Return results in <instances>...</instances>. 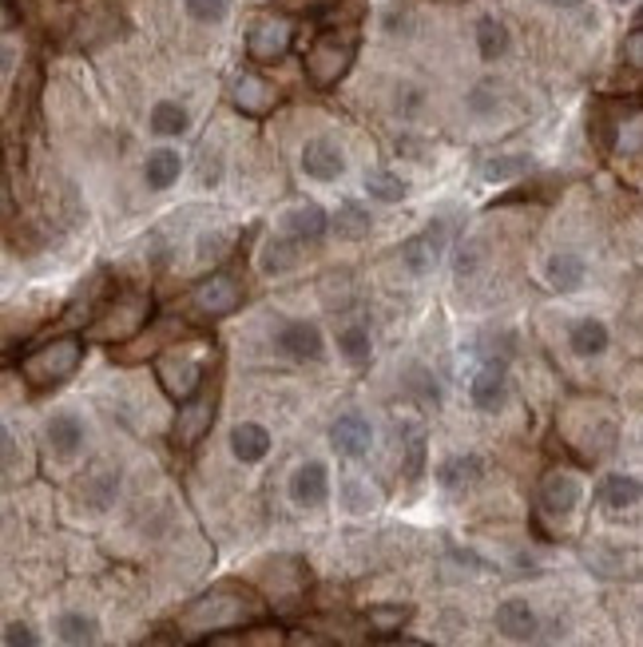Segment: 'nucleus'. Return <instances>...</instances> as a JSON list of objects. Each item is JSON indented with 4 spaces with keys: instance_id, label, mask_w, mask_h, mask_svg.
<instances>
[{
    "instance_id": "nucleus-28",
    "label": "nucleus",
    "mask_w": 643,
    "mask_h": 647,
    "mask_svg": "<svg viewBox=\"0 0 643 647\" xmlns=\"http://www.w3.org/2000/svg\"><path fill=\"white\" fill-rule=\"evenodd\" d=\"M508 48H513L508 24L496 21V16H481L477 21V52H481V60H501Z\"/></svg>"
},
{
    "instance_id": "nucleus-21",
    "label": "nucleus",
    "mask_w": 643,
    "mask_h": 647,
    "mask_svg": "<svg viewBox=\"0 0 643 647\" xmlns=\"http://www.w3.org/2000/svg\"><path fill=\"white\" fill-rule=\"evenodd\" d=\"M45 437L56 457H76L84 449V421L76 414H56L45 426Z\"/></svg>"
},
{
    "instance_id": "nucleus-41",
    "label": "nucleus",
    "mask_w": 643,
    "mask_h": 647,
    "mask_svg": "<svg viewBox=\"0 0 643 647\" xmlns=\"http://www.w3.org/2000/svg\"><path fill=\"white\" fill-rule=\"evenodd\" d=\"M199 175H203V183H218V148L215 143H203V151H199Z\"/></svg>"
},
{
    "instance_id": "nucleus-16",
    "label": "nucleus",
    "mask_w": 643,
    "mask_h": 647,
    "mask_svg": "<svg viewBox=\"0 0 643 647\" xmlns=\"http://www.w3.org/2000/svg\"><path fill=\"white\" fill-rule=\"evenodd\" d=\"M469 393H472V405H477V409H484V414H496V409L505 405V397H508L505 366H501V361H484L481 370H477V378H472Z\"/></svg>"
},
{
    "instance_id": "nucleus-36",
    "label": "nucleus",
    "mask_w": 643,
    "mask_h": 647,
    "mask_svg": "<svg viewBox=\"0 0 643 647\" xmlns=\"http://www.w3.org/2000/svg\"><path fill=\"white\" fill-rule=\"evenodd\" d=\"M369 227H374V219H369V211H362L357 203H345V207L338 211V219H333V231L342 234V239H362V234H369Z\"/></svg>"
},
{
    "instance_id": "nucleus-6",
    "label": "nucleus",
    "mask_w": 643,
    "mask_h": 647,
    "mask_svg": "<svg viewBox=\"0 0 643 647\" xmlns=\"http://www.w3.org/2000/svg\"><path fill=\"white\" fill-rule=\"evenodd\" d=\"M290 40H294V24L290 16H259L247 33V52L259 64H275L290 52Z\"/></svg>"
},
{
    "instance_id": "nucleus-1",
    "label": "nucleus",
    "mask_w": 643,
    "mask_h": 647,
    "mask_svg": "<svg viewBox=\"0 0 643 647\" xmlns=\"http://www.w3.org/2000/svg\"><path fill=\"white\" fill-rule=\"evenodd\" d=\"M266 616V600L247 584H215L179 612V636H223L235 627H251Z\"/></svg>"
},
{
    "instance_id": "nucleus-39",
    "label": "nucleus",
    "mask_w": 643,
    "mask_h": 647,
    "mask_svg": "<svg viewBox=\"0 0 643 647\" xmlns=\"http://www.w3.org/2000/svg\"><path fill=\"white\" fill-rule=\"evenodd\" d=\"M4 647H40V639L28 624L12 620V624H4Z\"/></svg>"
},
{
    "instance_id": "nucleus-33",
    "label": "nucleus",
    "mask_w": 643,
    "mask_h": 647,
    "mask_svg": "<svg viewBox=\"0 0 643 647\" xmlns=\"http://www.w3.org/2000/svg\"><path fill=\"white\" fill-rule=\"evenodd\" d=\"M366 191L369 199H381V203H398V199H405V179L402 175L386 172V167H378V172H366Z\"/></svg>"
},
{
    "instance_id": "nucleus-9",
    "label": "nucleus",
    "mask_w": 643,
    "mask_h": 647,
    "mask_svg": "<svg viewBox=\"0 0 643 647\" xmlns=\"http://www.w3.org/2000/svg\"><path fill=\"white\" fill-rule=\"evenodd\" d=\"M242 299V287L235 275H211L203 278L196 290H191V306H196L203 318H227Z\"/></svg>"
},
{
    "instance_id": "nucleus-43",
    "label": "nucleus",
    "mask_w": 643,
    "mask_h": 647,
    "mask_svg": "<svg viewBox=\"0 0 643 647\" xmlns=\"http://www.w3.org/2000/svg\"><path fill=\"white\" fill-rule=\"evenodd\" d=\"M386 33L390 36H409L414 33V16L405 9H390L386 12Z\"/></svg>"
},
{
    "instance_id": "nucleus-5",
    "label": "nucleus",
    "mask_w": 643,
    "mask_h": 647,
    "mask_svg": "<svg viewBox=\"0 0 643 647\" xmlns=\"http://www.w3.org/2000/svg\"><path fill=\"white\" fill-rule=\"evenodd\" d=\"M155 378H160V390L167 393V397H175V402L184 405L203 390V361H199L196 354L172 350V354H163V358L155 361Z\"/></svg>"
},
{
    "instance_id": "nucleus-7",
    "label": "nucleus",
    "mask_w": 643,
    "mask_h": 647,
    "mask_svg": "<svg viewBox=\"0 0 643 647\" xmlns=\"http://www.w3.org/2000/svg\"><path fill=\"white\" fill-rule=\"evenodd\" d=\"M449 234H453V223L449 219H433L421 234H414L402 251V263L409 275H429L437 266V258L445 255L449 246Z\"/></svg>"
},
{
    "instance_id": "nucleus-15",
    "label": "nucleus",
    "mask_w": 643,
    "mask_h": 647,
    "mask_svg": "<svg viewBox=\"0 0 643 647\" xmlns=\"http://www.w3.org/2000/svg\"><path fill=\"white\" fill-rule=\"evenodd\" d=\"M330 445L342 457H366L369 445H374V429L362 414H342L330 426Z\"/></svg>"
},
{
    "instance_id": "nucleus-44",
    "label": "nucleus",
    "mask_w": 643,
    "mask_h": 647,
    "mask_svg": "<svg viewBox=\"0 0 643 647\" xmlns=\"http://www.w3.org/2000/svg\"><path fill=\"white\" fill-rule=\"evenodd\" d=\"M477 258H481V251H477V243L461 246V255H457V275H472V270H477Z\"/></svg>"
},
{
    "instance_id": "nucleus-26",
    "label": "nucleus",
    "mask_w": 643,
    "mask_h": 647,
    "mask_svg": "<svg viewBox=\"0 0 643 647\" xmlns=\"http://www.w3.org/2000/svg\"><path fill=\"white\" fill-rule=\"evenodd\" d=\"M56 636L64 647H96L100 644V627H96L92 616L64 612V616H56Z\"/></svg>"
},
{
    "instance_id": "nucleus-3",
    "label": "nucleus",
    "mask_w": 643,
    "mask_h": 647,
    "mask_svg": "<svg viewBox=\"0 0 643 647\" xmlns=\"http://www.w3.org/2000/svg\"><path fill=\"white\" fill-rule=\"evenodd\" d=\"M148 322H151L148 294H119V299L108 302L104 314L88 326V338H96V342H131L136 334H143Z\"/></svg>"
},
{
    "instance_id": "nucleus-23",
    "label": "nucleus",
    "mask_w": 643,
    "mask_h": 647,
    "mask_svg": "<svg viewBox=\"0 0 643 647\" xmlns=\"http://www.w3.org/2000/svg\"><path fill=\"white\" fill-rule=\"evenodd\" d=\"M481 473H484V465H481V457H445V461L437 465V485L441 489H469V485H477L481 481Z\"/></svg>"
},
{
    "instance_id": "nucleus-42",
    "label": "nucleus",
    "mask_w": 643,
    "mask_h": 647,
    "mask_svg": "<svg viewBox=\"0 0 643 647\" xmlns=\"http://www.w3.org/2000/svg\"><path fill=\"white\" fill-rule=\"evenodd\" d=\"M623 60H628V68L643 72V28L628 33V40H623Z\"/></svg>"
},
{
    "instance_id": "nucleus-25",
    "label": "nucleus",
    "mask_w": 643,
    "mask_h": 647,
    "mask_svg": "<svg viewBox=\"0 0 643 647\" xmlns=\"http://www.w3.org/2000/svg\"><path fill=\"white\" fill-rule=\"evenodd\" d=\"M179 172H184V160L172 148H155L148 155V163H143V179H148L151 191H167L179 179Z\"/></svg>"
},
{
    "instance_id": "nucleus-29",
    "label": "nucleus",
    "mask_w": 643,
    "mask_h": 647,
    "mask_svg": "<svg viewBox=\"0 0 643 647\" xmlns=\"http://www.w3.org/2000/svg\"><path fill=\"white\" fill-rule=\"evenodd\" d=\"M187 124H191V116H187V107L179 100H160V104L151 107V131L160 139L184 136Z\"/></svg>"
},
{
    "instance_id": "nucleus-49",
    "label": "nucleus",
    "mask_w": 643,
    "mask_h": 647,
    "mask_svg": "<svg viewBox=\"0 0 643 647\" xmlns=\"http://www.w3.org/2000/svg\"><path fill=\"white\" fill-rule=\"evenodd\" d=\"M203 647H230V644H223V639H211V644H203Z\"/></svg>"
},
{
    "instance_id": "nucleus-19",
    "label": "nucleus",
    "mask_w": 643,
    "mask_h": 647,
    "mask_svg": "<svg viewBox=\"0 0 643 647\" xmlns=\"http://www.w3.org/2000/svg\"><path fill=\"white\" fill-rule=\"evenodd\" d=\"M230 453H235L242 465L263 461L266 453H270V433H266L259 421H239V426L230 429Z\"/></svg>"
},
{
    "instance_id": "nucleus-37",
    "label": "nucleus",
    "mask_w": 643,
    "mask_h": 647,
    "mask_svg": "<svg viewBox=\"0 0 643 647\" xmlns=\"http://www.w3.org/2000/svg\"><path fill=\"white\" fill-rule=\"evenodd\" d=\"M184 9H187V16H191V21L218 24V21H227L230 0H184Z\"/></svg>"
},
{
    "instance_id": "nucleus-22",
    "label": "nucleus",
    "mask_w": 643,
    "mask_h": 647,
    "mask_svg": "<svg viewBox=\"0 0 643 647\" xmlns=\"http://www.w3.org/2000/svg\"><path fill=\"white\" fill-rule=\"evenodd\" d=\"M544 275H549V287L552 290L568 294V290L584 287L588 266H584V258L576 255V251H556V255L549 258V266H544Z\"/></svg>"
},
{
    "instance_id": "nucleus-18",
    "label": "nucleus",
    "mask_w": 643,
    "mask_h": 647,
    "mask_svg": "<svg viewBox=\"0 0 643 647\" xmlns=\"http://www.w3.org/2000/svg\"><path fill=\"white\" fill-rule=\"evenodd\" d=\"M537 612H532L525 600H505L501 608H496V632L505 639H517V644H525V639L537 636Z\"/></svg>"
},
{
    "instance_id": "nucleus-4",
    "label": "nucleus",
    "mask_w": 643,
    "mask_h": 647,
    "mask_svg": "<svg viewBox=\"0 0 643 647\" xmlns=\"http://www.w3.org/2000/svg\"><path fill=\"white\" fill-rule=\"evenodd\" d=\"M354 64V33H322L306 52V76L314 88H330Z\"/></svg>"
},
{
    "instance_id": "nucleus-47",
    "label": "nucleus",
    "mask_w": 643,
    "mask_h": 647,
    "mask_svg": "<svg viewBox=\"0 0 643 647\" xmlns=\"http://www.w3.org/2000/svg\"><path fill=\"white\" fill-rule=\"evenodd\" d=\"M549 4H556V9H564V12H576V9H584V0H549Z\"/></svg>"
},
{
    "instance_id": "nucleus-32",
    "label": "nucleus",
    "mask_w": 643,
    "mask_h": 647,
    "mask_svg": "<svg viewBox=\"0 0 643 647\" xmlns=\"http://www.w3.org/2000/svg\"><path fill=\"white\" fill-rule=\"evenodd\" d=\"M529 167H532L529 155H496V160L481 163V179H489V183H508V179H520Z\"/></svg>"
},
{
    "instance_id": "nucleus-24",
    "label": "nucleus",
    "mask_w": 643,
    "mask_h": 647,
    "mask_svg": "<svg viewBox=\"0 0 643 647\" xmlns=\"http://www.w3.org/2000/svg\"><path fill=\"white\" fill-rule=\"evenodd\" d=\"M640 497H643L640 477L612 473L600 481V505H608V509H632V505H640Z\"/></svg>"
},
{
    "instance_id": "nucleus-30",
    "label": "nucleus",
    "mask_w": 643,
    "mask_h": 647,
    "mask_svg": "<svg viewBox=\"0 0 643 647\" xmlns=\"http://www.w3.org/2000/svg\"><path fill=\"white\" fill-rule=\"evenodd\" d=\"M409 616H414V608L409 604H374L366 612L369 627L374 632H381V636H393V632H402L405 624H409Z\"/></svg>"
},
{
    "instance_id": "nucleus-46",
    "label": "nucleus",
    "mask_w": 643,
    "mask_h": 647,
    "mask_svg": "<svg viewBox=\"0 0 643 647\" xmlns=\"http://www.w3.org/2000/svg\"><path fill=\"white\" fill-rule=\"evenodd\" d=\"M139 647H184V636H175V632H151Z\"/></svg>"
},
{
    "instance_id": "nucleus-13",
    "label": "nucleus",
    "mask_w": 643,
    "mask_h": 647,
    "mask_svg": "<svg viewBox=\"0 0 643 647\" xmlns=\"http://www.w3.org/2000/svg\"><path fill=\"white\" fill-rule=\"evenodd\" d=\"M302 172L311 175V179H318V183H333V179L345 172L342 148H338L333 139H311V143L302 148Z\"/></svg>"
},
{
    "instance_id": "nucleus-50",
    "label": "nucleus",
    "mask_w": 643,
    "mask_h": 647,
    "mask_svg": "<svg viewBox=\"0 0 643 647\" xmlns=\"http://www.w3.org/2000/svg\"><path fill=\"white\" fill-rule=\"evenodd\" d=\"M616 4H632V0H616Z\"/></svg>"
},
{
    "instance_id": "nucleus-14",
    "label": "nucleus",
    "mask_w": 643,
    "mask_h": 647,
    "mask_svg": "<svg viewBox=\"0 0 643 647\" xmlns=\"http://www.w3.org/2000/svg\"><path fill=\"white\" fill-rule=\"evenodd\" d=\"M608 143L620 160L643 163V107H623L620 116L612 119Z\"/></svg>"
},
{
    "instance_id": "nucleus-2",
    "label": "nucleus",
    "mask_w": 643,
    "mask_h": 647,
    "mask_svg": "<svg viewBox=\"0 0 643 647\" xmlns=\"http://www.w3.org/2000/svg\"><path fill=\"white\" fill-rule=\"evenodd\" d=\"M80 361H84L80 338H52V342H45V346L33 350L21 361V373L33 390H52V385L68 382L72 373L80 370Z\"/></svg>"
},
{
    "instance_id": "nucleus-48",
    "label": "nucleus",
    "mask_w": 643,
    "mask_h": 647,
    "mask_svg": "<svg viewBox=\"0 0 643 647\" xmlns=\"http://www.w3.org/2000/svg\"><path fill=\"white\" fill-rule=\"evenodd\" d=\"M386 647H433V644H426V639H390Z\"/></svg>"
},
{
    "instance_id": "nucleus-27",
    "label": "nucleus",
    "mask_w": 643,
    "mask_h": 647,
    "mask_svg": "<svg viewBox=\"0 0 643 647\" xmlns=\"http://www.w3.org/2000/svg\"><path fill=\"white\" fill-rule=\"evenodd\" d=\"M568 346H572V354H580V358H600V354L608 350V326L596 322V318L576 322L572 330H568Z\"/></svg>"
},
{
    "instance_id": "nucleus-20",
    "label": "nucleus",
    "mask_w": 643,
    "mask_h": 647,
    "mask_svg": "<svg viewBox=\"0 0 643 647\" xmlns=\"http://www.w3.org/2000/svg\"><path fill=\"white\" fill-rule=\"evenodd\" d=\"M290 239H299V243H318L322 234H326V211L318 203H299V207L287 211V219H282Z\"/></svg>"
},
{
    "instance_id": "nucleus-38",
    "label": "nucleus",
    "mask_w": 643,
    "mask_h": 647,
    "mask_svg": "<svg viewBox=\"0 0 643 647\" xmlns=\"http://www.w3.org/2000/svg\"><path fill=\"white\" fill-rule=\"evenodd\" d=\"M421 104H426V92L417 88V84H402L398 92H393V107H398V116L414 119L417 112H421Z\"/></svg>"
},
{
    "instance_id": "nucleus-8",
    "label": "nucleus",
    "mask_w": 643,
    "mask_h": 647,
    "mask_svg": "<svg viewBox=\"0 0 643 647\" xmlns=\"http://www.w3.org/2000/svg\"><path fill=\"white\" fill-rule=\"evenodd\" d=\"M211 421H215V393L199 390L191 402L179 405V417H175V445L179 449H196L199 441L211 433Z\"/></svg>"
},
{
    "instance_id": "nucleus-11",
    "label": "nucleus",
    "mask_w": 643,
    "mask_h": 647,
    "mask_svg": "<svg viewBox=\"0 0 643 647\" xmlns=\"http://www.w3.org/2000/svg\"><path fill=\"white\" fill-rule=\"evenodd\" d=\"M330 497V473L322 461H302L290 477V500L299 509H318L322 500Z\"/></svg>"
},
{
    "instance_id": "nucleus-45",
    "label": "nucleus",
    "mask_w": 643,
    "mask_h": 647,
    "mask_svg": "<svg viewBox=\"0 0 643 647\" xmlns=\"http://www.w3.org/2000/svg\"><path fill=\"white\" fill-rule=\"evenodd\" d=\"M287 647H333V644H330V639L314 636V632H290Z\"/></svg>"
},
{
    "instance_id": "nucleus-31",
    "label": "nucleus",
    "mask_w": 643,
    "mask_h": 647,
    "mask_svg": "<svg viewBox=\"0 0 643 647\" xmlns=\"http://www.w3.org/2000/svg\"><path fill=\"white\" fill-rule=\"evenodd\" d=\"M338 350H342V358L350 361V366H369V358H374L369 330L366 326H345L342 334H338Z\"/></svg>"
},
{
    "instance_id": "nucleus-35",
    "label": "nucleus",
    "mask_w": 643,
    "mask_h": 647,
    "mask_svg": "<svg viewBox=\"0 0 643 647\" xmlns=\"http://www.w3.org/2000/svg\"><path fill=\"white\" fill-rule=\"evenodd\" d=\"M172 334H175V326H172V322L151 326L148 334H136V338H139L136 346L119 350V361H139V358H148V354H155V350L163 346V342H172Z\"/></svg>"
},
{
    "instance_id": "nucleus-40",
    "label": "nucleus",
    "mask_w": 643,
    "mask_h": 647,
    "mask_svg": "<svg viewBox=\"0 0 643 647\" xmlns=\"http://www.w3.org/2000/svg\"><path fill=\"white\" fill-rule=\"evenodd\" d=\"M493 107H496V92L489 88V84L472 88V92H469V112H472V116H489Z\"/></svg>"
},
{
    "instance_id": "nucleus-34",
    "label": "nucleus",
    "mask_w": 643,
    "mask_h": 647,
    "mask_svg": "<svg viewBox=\"0 0 643 647\" xmlns=\"http://www.w3.org/2000/svg\"><path fill=\"white\" fill-rule=\"evenodd\" d=\"M299 239H270L266 243V251H263V270L266 275H282V270H290V266L299 263Z\"/></svg>"
},
{
    "instance_id": "nucleus-12",
    "label": "nucleus",
    "mask_w": 643,
    "mask_h": 647,
    "mask_svg": "<svg viewBox=\"0 0 643 647\" xmlns=\"http://www.w3.org/2000/svg\"><path fill=\"white\" fill-rule=\"evenodd\" d=\"M580 505V481L564 469H552L544 481H540V509L549 517H568V512Z\"/></svg>"
},
{
    "instance_id": "nucleus-10",
    "label": "nucleus",
    "mask_w": 643,
    "mask_h": 647,
    "mask_svg": "<svg viewBox=\"0 0 643 647\" xmlns=\"http://www.w3.org/2000/svg\"><path fill=\"white\" fill-rule=\"evenodd\" d=\"M230 104L239 107L242 116H266L278 104V88L263 80L259 72H239L235 84H230Z\"/></svg>"
},
{
    "instance_id": "nucleus-17",
    "label": "nucleus",
    "mask_w": 643,
    "mask_h": 647,
    "mask_svg": "<svg viewBox=\"0 0 643 647\" xmlns=\"http://www.w3.org/2000/svg\"><path fill=\"white\" fill-rule=\"evenodd\" d=\"M278 350L294 361H318L322 358V330L314 322H287L278 330Z\"/></svg>"
}]
</instances>
